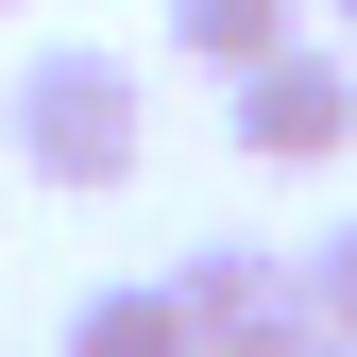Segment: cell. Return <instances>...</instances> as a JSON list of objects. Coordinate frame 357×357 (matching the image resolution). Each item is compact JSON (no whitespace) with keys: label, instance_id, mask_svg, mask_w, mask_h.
I'll use <instances>...</instances> for the list:
<instances>
[{"label":"cell","instance_id":"cell-7","mask_svg":"<svg viewBox=\"0 0 357 357\" xmlns=\"http://www.w3.org/2000/svg\"><path fill=\"white\" fill-rule=\"evenodd\" d=\"M289 357H357V340H324V324H306V340H289Z\"/></svg>","mask_w":357,"mask_h":357},{"label":"cell","instance_id":"cell-6","mask_svg":"<svg viewBox=\"0 0 357 357\" xmlns=\"http://www.w3.org/2000/svg\"><path fill=\"white\" fill-rule=\"evenodd\" d=\"M289 273H306V324H324V340H357V221H324Z\"/></svg>","mask_w":357,"mask_h":357},{"label":"cell","instance_id":"cell-5","mask_svg":"<svg viewBox=\"0 0 357 357\" xmlns=\"http://www.w3.org/2000/svg\"><path fill=\"white\" fill-rule=\"evenodd\" d=\"M289 34H306V0H170V52L204 85H238L255 52H289Z\"/></svg>","mask_w":357,"mask_h":357},{"label":"cell","instance_id":"cell-3","mask_svg":"<svg viewBox=\"0 0 357 357\" xmlns=\"http://www.w3.org/2000/svg\"><path fill=\"white\" fill-rule=\"evenodd\" d=\"M170 289H188V340H204V357H289V340H306V273H289L273 238H188Z\"/></svg>","mask_w":357,"mask_h":357},{"label":"cell","instance_id":"cell-2","mask_svg":"<svg viewBox=\"0 0 357 357\" xmlns=\"http://www.w3.org/2000/svg\"><path fill=\"white\" fill-rule=\"evenodd\" d=\"M221 137H238L255 170L357 153V34H289V52H255L238 85H221Z\"/></svg>","mask_w":357,"mask_h":357},{"label":"cell","instance_id":"cell-4","mask_svg":"<svg viewBox=\"0 0 357 357\" xmlns=\"http://www.w3.org/2000/svg\"><path fill=\"white\" fill-rule=\"evenodd\" d=\"M68 357H204V340H188V289H170V273L85 289V306H68Z\"/></svg>","mask_w":357,"mask_h":357},{"label":"cell","instance_id":"cell-9","mask_svg":"<svg viewBox=\"0 0 357 357\" xmlns=\"http://www.w3.org/2000/svg\"><path fill=\"white\" fill-rule=\"evenodd\" d=\"M0 17H17V0H0Z\"/></svg>","mask_w":357,"mask_h":357},{"label":"cell","instance_id":"cell-1","mask_svg":"<svg viewBox=\"0 0 357 357\" xmlns=\"http://www.w3.org/2000/svg\"><path fill=\"white\" fill-rule=\"evenodd\" d=\"M0 153H17L52 204L137 188V153H153V85H137V52H85V34L17 52V85H0Z\"/></svg>","mask_w":357,"mask_h":357},{"label":"cell","instance_id":"cell-8","mask_svg":"<svg viewBox=\"0 0 357 357\" xmlns=\"http://www.w3.org/2000/svg\"><path fill=\"white\" fill-rule=\"evenodd\" d=\"M324 17H340V34H357V0H324Z\"/></svg>","mask_w":357,"mask_h":357}]
</instances>
